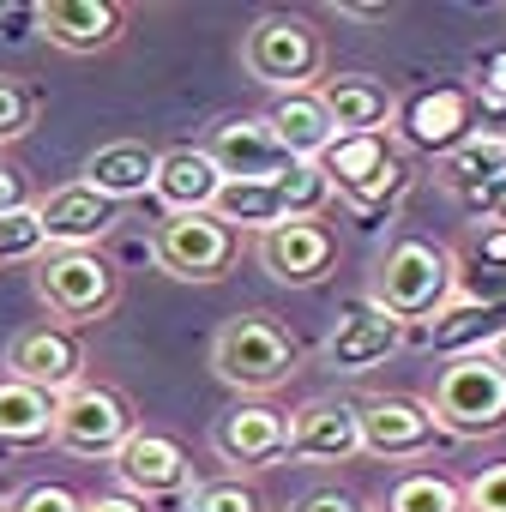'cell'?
<instances>
[{"label":"cell","mask_w":506,"mask_h":512,"mask_svg":"<svg viewBox=\"0 0 506 512\" xmlns=\"http://www.w3.org/2000/svg\"><path fill=\"white\" fill-rule=\"evenodd\" d=\"M464 488V512H506V464H482Z\"/></svg>","instance_id":"836d02e7"},{"label":"cell","mask_w":506,"mask_h":512,"mask_svg":"<svg viewBox=\"0 0 506 512\" xmlns=\"http://www.w3.org/2000/svg\"><path fill=\"white\" fill-rule=\"evenodd\" d=\"M398 344H404V326H398V320H386L374 302H350V308L338 314L332 338H326V362H332L338 374H368V368H380Z\"/></svg>","instance_id":"ffe728a7"},{"label":"cell","mask_w":506,"mask_h":512,"mask_svg":"<svg viewBox=\"0 0 506 512\" xmlns=\"http://www.w3.org/2000/svg\"><path fill=\"white\" fill-rule=\"evenodd\" d=\"M7 380L31 386L43 398H67L85 380V350H79V338L67 326H31L7 350Z\"/></svg>","instance_id":"4fadbf2b"},{"label":"cell","mask_w":506,"mask_h":512,"mask_svg":"<svg viewBox=\"0 0 506 512\" xmlns=\"http://www.w3.org/2000/svg\"><path fill=\"white\" fill-rule=\"evenodd\" d=\"M356 422H362V452L368 458H422V452L440 446V422L428 416V398L386 392V398L356 404Z\"/></svg>","instance_id":"5bb4252c"},{"label":"cell","mask_w":506,"mask_h":512,"mask_svg":"<svg viewBox=\"0 0 506 512\" xmlns=\"http://www.w3.org/2000/svg\"><path fill=\"white\" fill-rule=\"evenodd\" d=\"M464 260H470L476 272H488V278H506V229L476 223V229L464 235Z\"/></svg>","instance_id":"d6a6232c"},{"label":"cell","mask_w":506,"mask_h":512,"mask_svg":"<svg viewBox=\"0 0 506 512\" xmlns=\"http://www.w3.org/2000/svg\"><path fill=\"white\" fill-rule=\"evenodd\" d=\"M464 205H470V211H476L482 223H494V229H506V175H500L494 187H482L476 199H464Z\"/></svg>","instance_id":"74e56055"},{"label":"cell","mask_w":506,"mask_h":512,"mask_svg":"<svg viewBox=\"0 0 506 512\" xmlns=\"http://www.w3.org/2000/svg\"><path fill=\"white\" fill-rule=\"evenodd\" d=\"M211 217L235 235V229H253V235H266L284 223V205L272 193V181H223L217 199H211Z\"/></svg>","instance_id":"484cf974"},{"label":"cell","mask_w":506,"mask_h":512,"mask_svg":"<svg viewBox=\"0 0 506 512\" xmlns=\"http://www.w3.org/2000/svg\"><path fill=\"white\" fill-rule=\"evenodd\" d=\"M272 193H278L284 217H326V205H332V187H326L320 163H290V169L272 181Z\"/></svg>","instance_id":"f1b7e54d"},{"label":"cell","mask_w":506,"mask_h":512,"mask_svg":"<svg viewBox=\"0 0 506 512\" xmlns=\"http://www.w3.org/2000/svg\"><path fill=\"white\" fill-rule=\"evenodd\" d=\"M320 103H326V121H332L338 139L386 133V127H392V109H398V97H392L380 79H368V73H338V79H326V85H320Z\"/></svg>","instance_id":"44dd1931"},{"label":"cell","mask_w":506,"mask_h":512,"mask_svg":"<svg viewBox=\"0 0 506 512\" xmlns=\"http://www.w3.org/2000/svg\"><path fill=\"white\" fill-rule=\"evenodd\" d=\"M205 157L217 163L223 181H278V175L290 169V157H284V145L272 139L266 115H229V121L211 133Z\"/></svg>","instance_id":"2e32d148"},{"label":"cell","mask_w":506,"mask_h":512,"mask_svg":"<svg viewBox=\"0 0 506 512\" xmlns=\"http://www.w3.org/2000/svg\"><path fill=\"white\" fill-rule=\"evenodd\" d=\"M79 512H151V506L133 494H91V500H79Z\"/></svg>","instance_id":"60d3db41"},{"label":"cell","mask_w":506,"mask_h":512,"mask_svg":"<svg viewBox=\"0 0 506 512\" xmlns=\"http://www.w3.org/2000/svg\"><path fill=\"white\" fill-rule=\"evenodd\" d=\"M332 260H338V235L326 217H284L278 229L260 235V266L290 290L320 284L332 272Z\"/></svg>","instance_id":"7c38bea8"},{"label":"cell","mask_w":506,"mask_h":512,"mask_svg":"<svg viewBox=\"0 0 506 512\" xmlns=\"http://www.w3.org/2000/svg\"><path fill=\"white\" fill-rule=\"evenodd\" d=\"M380 512H464V488L446 470H404L386 488Z\"/></svg>","instance_id":"83f0119b"},{"label":"cell","mask_w":506,"mask_h":512,"mask_svg":"<svg viewBox=\"0 0 506 512\" xmlns=\"http://www.w3.org/2000/svg\"><path fill=\"white\" fill-rule=\"evenodd\" d=\"M115 217H121V205L97 199L85 181H67V187H55V193L37 199V223H43V241H49L55 253H85V247H97V241L115 229Z\"/></svg>","instance_id":"9a60e30c"},{"label":"cell","mask_w":506,"mask_h":512,"mask_svg":"<svg viewBox=\"0 0 506 512\" xmlns=\"http://www.w3.org/2000/svg\"><path fill=\"white\" fill-rule=\"evenodd\" d=\"M43 223H37V205H19L0 217V266H19V260H43Z\"/></svg>","instance_id":"f546056e"},{"label":"cell","mask_w":506,"mask_h":512,"mask_svg":"<svg viewBox=\"0 0 506 512\" xmlns=\"http://www.w3.org/2000/svg\"><path fill=\"white\" fill-rule=\"evenodd\" d=\"M338 19H350V25H386V19H392V7H380V0H344Z\"/></svg>","instance_id":"ab89813d"},{"label":"cell","mask_w":506,"mask_h":512,"mask_svg":"<svg viewBox=\"0 0 506 512\" xmlns=\"http://www.w3.org/2000/svg\"><path fill=\"white\" fill-rule=\"evenodd\" d=\"M31 121H37V103H31V91H25L19 79H7V73H0V145L25 139V133H31Z\"/></svg>","instance_id":"1f68e13d"},{"label":"cell","mask_w":506,"mask_h":512,"mask_svg":"<svg viewBox=\"0 0 506 512\" xmlns=\"http://www.w3.org/2000/svg\"><path fill=\"white\" fill-rule=\"evenodd\" d=\"M7 512H79V494L73 488H61V482H31V488H19L13 494V506Z\"/></svg>","instance_id":"e575fe53"},{"label":"cell","mask_w":506,"mask_h":512,"mask_svg":"<svg viewBox=\"0 0 506 512\" xmlns=\"http://www.w3.org/2000/svg\"><path fill=\"white\" fill-rule=\"evenodd\" d=\"M416 344H434L446 362L452 356H482L506 338V302H476V296H452L428 326H410Z\"/></svg>","instance_id":"ac0fdd59"},{"label":"cell","mask_w":506,"mask_h":512,"mask_svg":"<svg viewBox=\"0 0 506 512\" xmlns=\"http://www.w3.org/2000/svg\"><path fill=\"white\" fill-rule=\"evenodd\" d=\"M320 175L332 187V199H350L362 217H374L380 205H392L410 175H404V157L392 151V133H356V139H332L320 151Z\"/></svg>","instance_id":"5b68a950"},{"label":"cell","mask_w":506,"mask_h":512,"mask_svg":"<svg viewBox=\"0 0 506 512\" xmlns=\"http://www.w3.org/2000/svg\"><path fill=\"white\" fill-rule=\"evenodd\" d=\"M410 151H428L434 163L446 151H458L470 133H476V97L464 85H428V91H410L398 109H392V127Z\"/></svg>","instance_id":"9c48e42d"},{"label":"cell","mask_w":506,"mask_h":512,"mask_svg":"<svg viewBox=\"0 0 506 512\" xmlns=\"http://www.w3.org/2000/svg\"><path fill=\"white\" fill-rule=\"evenodd\" d=\"M151 175H157V151L139 145V139H115V145H97L85 157V187L109 205H127V199H145L151 193Z\"/></svg>","instance_id":"603a6c76"},{"label":"cell","mask_w":506,"mask_h":512,"mask_svg":"<svg viewBox=\"0 0 506 512\" xmlns=\"http://www.w3.org/2000/svg\"><path fill=\"white\" fill-rule=\"evenodd\" d=\"M500 175H506V145H500V139H482V133H470L458 151L440 157V187L458 193V199H476V193L494 187Z\"/></svg>","instance_id":"d4e9b609"},{"label":"cell","mask_w":506,"mask_h":512,"mask_svg":"<svg viewBox=\"0 0 506 512\" xmlns=\"http://www.w3.org/2000/svg\"><path fill=\"white\" fill-rule=\"evenodd\" d=\"M470 97H476V103H500V109H506V43L476 55V91H470Z\"/></svg>","instance_id":"d590c367"},{"label":"cell","mask_w":506,"mask_h":512,"mask_svg":"<svg viewBox=\"0 0 506 512\" xmlns=\"http://www.w3.org/2000/svg\"><path fill=\"white\" fill-rule=\"evenodd\" d=\"M452 296H458V260H452L446 247L422 241V235H404V241H392V247L380 253L374 290H368V302H374L386 320H398V326L434 320Z\"/></svg>","instance_id":"6da1fadb"},{"label":"cell","mask_w":506,"mask_h":512,"mask_svg":"<svg viewBox=\"0 0 506 512\" xmlns=\"http://www.w3.org/2000/svg\"><path fill=\"white\" fill-rule=\"evenodd\" d=\"M37 296L55 314V326L73 332L85 320H103L115 308L121 284H115V266L103 260V253L85 247V253H49V260L37 266Z\"/></svg>","instance_id":"8992f818"},{"label":"cell","mask_w":506,"mask_h":512,"mask_svg":"<svg viewBox=\"0 0 506 512\" xmlns=\"http://www.w3.org/2000/svg\"><path fill=\"white\" fill-rule=\"evenodd\" d=\"M296 338L290 326H278L272 314H235L223 320V332L211 338V374L223 386H235L241 398H266L296 374Z\"/></svg>","instance_id":"7a4b0ae2"},{"label":"cell","mask_w":506,"mask_h":512,"mask_svg":"<svg viewBox=\"0 0 506 512\" xmlns=\"http://www.w3.org/2000/svg\"><path fill=\"white\" fill-rule=\"evenodd\" d=\"M193 512H266V506L241 476H223V482H199L193 488Z\"/></svg>","instance_id":"4dcf8cb0"},{"label":"cell","mask_w":506,"mask_h":512,"mask_svg":"<svg viewBox=\"0 0 506 512\" xmlns=\"http://www.w3.org/2000/svg\"><path fill=\"white\" fill-rule=\"evenodd\" d=\"M241 67L272 85L278 97H296V91H320V73H326V43L308 19L296 13H266L260 25L247 31L241 43Z\"/></svg>","instance_id":"277c9868"},{"label":"cell","mask_w":506,"mask_h":512,"mask_svg":"<svg viewBox=\"0 0 506 512\" xmlns=\"http://www.w3.org/2000/svg\"><path fill=\"white\" fill-rule=\"evenodd\" d=\"M488 356H494V362H500V368H506V338H500V344H494V350H488Z\"/></svg>","instance_id":"b9f144b4"},{"label":"cell","mask_w":506,"mask_h":512,"mask_svg":"<svg viewBox=\"0 0 506 512\" xmlns=\"http://www.w3.org/2000/svg\"><path fill=\"white\" fill-rule=\"evenodd\" d=\"M428 416L440 422V434L452 440H488L506 428V368L482 350V356H452L434 380Z\"/></svg>","instance_id":"3957f363"},{"label":"cell","mask_w":506,"mask_h":512,"mask_svg":"<svg viewBox=\"0 0 506 512\" xmlns=\"http://www.w3.org/2000/svg\"><path fill=\"white\" fill-rule=\"evenodd\" d=\"M37 31L67 49V55H97V49H115L121 31H127V13L115 7V0H43V7H31Z\"/></svg>","instance_id":"e0dca14e"},{"label":"cell","mask_w":506,"mask_h":512,"mask_svg":"<svg viewBox=\"0 0 506 512\" xmlns=\"http://www.w3.org/2000/svg\"><path fill=\"white\" fill-rule=\"evenodd\" d=\"M133 428H139V422H133V404H127L115 386L79 380L67 398H55V428H49V440H55L61 452H79V458H115Z\"/></svg>","instance_id":"52a82bcc"},{"label":"cell","mask_w":506,"mask_h":512,"mask_svg":"<svg viewBox=\"0 0 506 512\" xmlns=\"http://www.w3.org/2000/svg\"><path fill=\"white\" fill-rule=\"evenodd\" d=\"M49 428H55V398L19 380H0V446H43Z\"/></svg>","instance_id":"4316f807"},{"label":"cell","mask_w":506,"mask_h":512,"mask_svg":"<svg viewBox=\"0 0 506 512\" xmlns=\"http://www.w3.org/2000/svg\"><path fill=\"white\" fill-rule=\"evenodd\" d=\"M266 127H272V139L284 145V157H290V163H320V151L338 139V133H332V121H326L320 91L278 97V103L266 109Z\"/></svg>","instance_id":"cb8c5ba5"},{"label":"cell","mask_w":506,"mask_h":512,"mask_svg":"<svg viewBox=\"0 0 506 512\" xmlns=\"http://www.w3.org/2000/svg\"><path fill=\"white\" fill-rule=\"evenodd\" d=\"M211 452L229 470H272L278 458H290V416L260 404V398H247L211 422Z\"/></svg>","instance_id":"30bf717a"},{"label":"cell","mask_w":506,"mask_h":512,"mask_svg":"<svg viewBox=\"0 0 506 512\" xmlns=\"http://www.w3.org/2000/svg\"><path fill=\"white\" fill-rule=\"evenodd\" d=\"M290 458H314V464L362 458L356 404H344V398H308V404L290 416Z\"/></svg>","instance_id":"d6986e66"},{"label":"cell","mask_w":506,"mask_h":512,"mask_svg":"<svg viewBox=\"0 0 506 512\" xmlns=\"http://www.w3.org/2000/svg\"><path fill=\"white\" fill-rule=\"evenodd\" d=\"M290 512H368L356 494H344V488H314V494H302Z\"/></svg>","instance_id":"8d00e7d4"},{"label":"cell","mask_w":506,"mask_h":512,"mask_svg":"<svg viewBox=\"0 0 506 512\" xmlns=\"http://www.w3.org/2000/svg\"><path fill=\"white\" fill-rule=\"evenodd\" d=\"M223 175L217 163L205 157V145H175V151H157V175H151V193L163 199V217L175 211H211Z\"/></svg>","instance_id":"7402d4cb"},{"label":"cell","mask_w":506,"mask_h":512,"mask_svg":"<svg viewBox=\"0 0 506 512\" xmlns=\"http://www.w3.org/2000/svg\"><path fill=\"white\" fill-rule=\"evenodd\" d=\"M115 476H121V494L133 500H163V494H187L193 488V458L175 434H157V428H133L127 446L109 458Z\"/></svg>","instance_id":"8fae6325"},{"label":"cell","mask_w":506,"mask_h":512,"mask_svg":"<svg viewBox=\"0 0 506 512\" xmlns=\"http://www.w3.org/2000/svg\"><path fill=\"white\" fill-rule=\"evenodd\" d=\"M19 205H31V187H25V169H13L7 157H0V217H7V211H19Z\"/></svg>","instance_id":"f35d334b"},{"label":"cell","mask_w":506,"mask_h":512,"mask_svg":"<svg viewBox=\"0 0 506 512\" xmlns=\"http://www.w3.org/2000/svg\"><path fill=\"white\" fill-rule=\"evenodd\" d=\"M151 260L181 284H217L235 266V235L211 211H175L151 235Z\"/></svg>","instance_id":"ba28073f"}]
</instances>
